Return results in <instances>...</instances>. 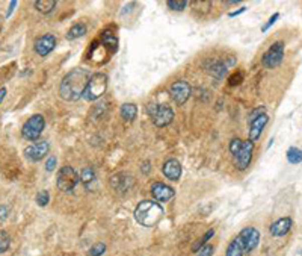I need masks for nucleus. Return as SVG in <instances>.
Segmentation results:
<instances>
[{
  "instance_id": "obj_20",
  "label": "nucleus",
  "mask_w": 302,
  "mask_h": 256,
  "mask_svg": "<svg viewBox=\"0 0 302 256\" xmlns=\"http://www.w3.org/2000/svg\"><path fill=\"white\" fill-rule=\"evenodd\" d=\"M88 32V28H86V25L85 23H82V22H79V23H74L70 29H68V32H67V40L68 41H73V40H77V38H82L85 34Z\"/></svg>"
},
{
  "instance_id": "obj_14",
  "label": "nucleus",
  "mask_w": 302,
  "mask_h": 256,
  "mask_svg": "<svg viewBox=\"0 0 302 256\" xmlns=\"http://www.w3.org/2000/svg\"><path fill=\"white\" fill-rule=\"evenodd\" d=\"M56 47V37L53 34H46L40 38H37L35 44H34V50L38 56L46 58L47 55H50Z\"/></svg>"
},
{
  "instance_id": "obj_9",
  "label": "nucleus",
  "mask_w": 302,
  "mask_h": 256,
  "mask_svg": "<svg viewBox=\"0 0 302 256\" xmlns=\"http://www.w3.org/2000/svg\"><path fill=\"white\" fill-rule=\"evenodd\" d=\"M252 153H254V143L249 140H245L240 150L234 155V165L239 171H245L251 165Z\"/></svg>"
},
{
  "instance_id": "obj_17",
  "label": "nucleus",
  "mask_w": 302,
  "mask_h": 256,
  "mask_svg": "<svg viewBox=\"0 0 302 256\" xmlns=\"http://www.w3.org/2000/svg\"><path fill=\"white\" fill-rule=\"evenodd\" d=\"M293 227V220L290 217H282V218H278L276 221H273L269 227V232L272 236H276V238H281V236H285L290 229Z\"/></svg>"
},
{
  "instance_id": "obj_21",
  "label": "nucleus",
  "mask_w": 302,
  "mask_h": 256,
  "mask_svg": "<svg viewBox=\"0 0 302 256\" xmlns=\"http://www.w3.org/2000/svg\"><path fill=\"white\" fill-rule=\"evenodd\" d=\"M243 253H245V248H243V245H242L239 236L236 235V236L230 241V244H228V247H227V251H225V256H243Z\"/></svg>"
},
{
  "instance_id": "obj_33",
  "label": "nucleus",
  "mask_w": 302,
  "mask_h": 256,
  "mask_svg": "<svg viewBox=\"0 0 302 256\" xmlns=\"http://www.w3.org/2000/svg\"><path fill=\"white\" fill-rule=\"evenodd\" d=\"M213 245L212 244H207V245H204L203 248H199L198 251H196V256H212L213 254Z\"/></svg>"
},
{
  "instance_id": "obj_27",
  "label": "nucleus",
  "mask_w": 302,
  "mask_h": 256,
  "mask_svg": "<svg viewBox=\"0 0 302 256\" xmlns=\"http://www.w3.org/2000/svg\"><path fill=\"white\" fill-rule=\"evenodd\" d=\"M189 5V2H186V0H168L166 2V7L172 11H183L186 10Z\"/></svg>"
},
{
  "instance_id": "obj_23",
  "label": "nucleus",
  "mask_w": 302,
  "mask_h": 256,
  "mask_svg": "<svg viewBox=\"0 0 302 256\" xmlns=\"http://www.w3.org/2000/svg\"><path fill=\"white\" fill-rule=\"evenodd\" d=\"M80 182L85 185V188H88L89 189V186H91V183L92 182H95V171H94V168L92 167H85V168H82V171H80Z\"/></svg>"
},
{
  "instance_id": "obj_15",
  "label": "nucleus",
  "mask_w": 302,
  "mask_h": 256,
  "mask_svg": "<svg viewBox=\"0 0 302 256\" xmlns=\"http://www.w3.org/2000/svg\"><path fill=\"white\" fill-rule=\"evenodd\" d=\"M150 193L153 196V199L159 203H166L169 202L174 196H175V191L172 186L163 183V182H154L150 188Z\"/></svg>"
},
{
  "instance_id": "obj_16",
  "label": "nucleus",
  "mask_w": 302,
  "mask_h": 256,
  "mask_svg": "<svg viewBox=\"0 0 302 256\" xmlns=\"http://www.w3.org/2000/svg\"><path fill=\"white\" fill-rule=\"evenodd\" d=\"M181 164L175 159V158H169L163 162L162 165V173L166 179L169 180H178L181 177Z\"/></svg>"
},
{
  "instance_id": "obj_11",
  "label": "nucleus",
  "mask_w": 302,
  "mask_h": 256,
  "mask_svg": "<svg viewBox=\"0 0 302 256\" xmlns=\"http://www.w3.org/2000/svg\"><path fill=\"white\" fill-rule=\"evenodd\" d=\"M237 236H239V239H240V242H242V245L245 248V253L252 251L258 245V242H260V232L255 227H252V226L243 227L237 233Z\"/></svg>"
},
{
  "instance_id": "obj_18",
  "label": "nucleus",
  "mask_w": 302,
  "mask_h": 256,
  "mask_svg": "<svg viewBox=\"0 0 302 256\" xmlns=\"http://www.w3.org/2000/svg\"><path fill=\"white\" fill-rule=\"evenodd\" d=\"M267 123H269V115L267 114H263L258 118H255L254 121H251L249 123V131H248V135H249L248 140L255 143L261 137V134H263V131H264Z\"/></svg>"
},
{
  "instance_id": "obj_32",
  "label": "nucleus",
  "mask_w": 302,
  "mask_h": 256,
  "mask_svg": "<svg viewBox=\"0 0 302 256\" xmlns=\"http://www.w3.org/2000/svg\"><path fill=\"white\" fill-rule=\"evenodd\" d=\"M278 19H279V14H278V13H275V14H273V16H272V17L267 20V23H266V25L261 28V32H263V34H264V32H267V31H269V29H270V28H272V26L276 23V20H278Z\"/></svg>"
},
{
  "instance_id": "obj_29",
  "label": "nucleus",
  "mask_w": 302,
  "mask_h": 256,
  "mask_svg": "<svg viewBox=\"0 0 302 256\" xmlns=\"http://www.w3.org/2000/svg\"><path fill=\"white\" fill-rule=\"evenodd\" d=\"M106 251V244H103V242H97V244H94L91 248H89V256H102L103 253Z\"/></svg>"
},
{
  "instance_id": "obj_10",
  "label": "nucleus",
  "mask_w": 302,
  "mask_h": 256,
  "mask_svg": "<svg viewBox=\"0 0 302 256\" xmlns=\"http://www.w3.org/2000/svg\"><path fill=\"white\" fill-rule=\"evenodd\" d=\"M234 66V59L233 61H221V59H209L203 64L204 70L212 75L215 79H224L228 76V70L230 67Z\"/></svg>"
},
{
  "instance_id": "obj_38",
  "label": "nucleus",
  "mask_w": 302,
  "mask_h": 256,
  "mask_svg": "<svg viewBox=\"0 0 302 256\" xmlns=\"http://www.w3.org/2000/svg\"><path fill=\"white\" fill-rule=\"evenodd\" d=\"M150 165H151L150 162H144V164H142V173H144V174H148V173L151 171V167H150Z\"/></svg>"
},
{
  "instance_id": "obj_34",
  "label": "nucleus",
  "mask_w": 302,
  "mask_h": 256,
  "mask_svg": "<svg viewBox=\"0 0 302 256\" xmlns=\"http://www.w3.org/2000/svg\"><path fill=\"white\" fill-rule=\"evenodd\" d=\"M56 164H58V159H56V156H50L47 161H46V170L50 173V171H55V168H56Z\"/></svg>"
},
{
  "instance_id": "obj_35",
  "label": "nucleus",
  "mask_w": 302,
  "mask_h": 256,
  "mask_svg": "<svg viewBox=\"0 0 302 256\" xmlns=\"http://www.w3.org/2000/svg\"><path fill=\"white\" fill-rule=\"evenodd\" d=\"M242 81H243V75H242V73L233 75V76L228 79V82H230V87H236V85H239Z\"/></svg>"
},
{
  "instance_id": "obj_13",
  "label": "nucleus",
  "mask_w": 302,
  "mask_h": 256,
  "mask_svg": "<svg viewBox=\"0 0 302 256\" xmlns=\"http://www.w3.org/2000/svg\"><path fill=\"white\" fill-rule=\"evenodd\" d=\"M111 186L112 189H115L120 194H126L132 189V186L135 185V179L130 173H117L114 176H111Z\"/></svg>"
},
{
  "instance_id": "obj_36",
  "label": "nucleus",
  "mask_w": 302,
  "mask_h": 256,
  "mask_svg": "<svg viewBox=\"0 0 302 256\" xmlns=\"http://www.w3.org/2000/svg\"><path fill=\"white\" fill-rule=\"evenodd\" d=\"M8 215H10V208L7 205H0V223L7 221Z\"/></svg>"
},
{
  "instance_id": "obj_6",
  "label": "nucleus",
  "mask_w": 302,
  "mask_h": 256,
  "mask_svg": "<svg viewBox=\"0 0 302 256\" xmlns=\"http://www.w3.org/2000/svg\"><path fill=\"white\" fill-rule=\"evenodd\" d=\"M147 111H148V115L151 117V121L157 127H165V126L171 124L174 120V111L168 105L153 103V105H148Z\"/></svg>"
},
{
  "instance_id": "obj_3",
  "label": "nucleus",
  "mask_w": 302,
  "mask_h": 256,
  "mask_svg": "<svg viewBox=\"0 0 302 256\" xmlns=\"http://www.w3.org/2000/svg\"><path fill=\"white\" fill-rule=\"evenodd\" d=\"M108 90V76L105 73H92L88 87L83 93V99L86 102H95L105 96Z\"/></svg>"
},
{
  "instance_id": "obj_26",
  "label": "nucleus",
  "mask_w": 302,
  "mask_h": 256,
  "mask_svg": "<svg viewBox=\"0 0 302 256\" xmlns=\"http://www.w3.org/2000/svg\"><path fill=\"white\" fill-rule=\"evenodd\" d=\"M11 245V236L5 230H0V254L5 253Z\"/></svg>"
},
{
  "instance_id": "obj_37",
  "label": "nucleus",
  "mask_w": 302,
  "mask_h": 256,
  "mask_svg": "<svg viewBox=\"0 0 302 256\" xmlns=\"http://www.w3.org/2000/svg\"><path fill=\"white\" fill-rule=\"evenodd\" d=\"M246 10H248V8H246V7H242V8H239V10H237V11H231V13H230V14H228V17H231V19H233V17H237V16H240V14H243V13H245V11H246Z\"/></svg>"
},
{
  "instance_id": "obj_24",
  "label": "nucleus",
  "mask_w": 302,
  "mask_h": 256,
  "mask_svg": "<svg viewBox=\"0 0 302 256\" xmlns=\"http://www.w3.org/2000/svg\"><path fill=\"white\" fill-rule=\"evenodd\" d=\"M285 158L290 164H300L302 162V150L299 147H290L285 153Z\"/></svg>"
},
{
  "instance_id": "obj_4",
  "label": "nucleus",
  "mask_w": 302,
  "mask_h": 256,
  "mask_svg": "<svg viewBox=\"0 0 302 256\" xmlns=\"http://www.w3.org/2000/svg\"><path fill=\"white\" fill-rule=\"evenodd\" d=\"M80 182L79 173L71 165H64L56 174V186L62 193H71Z\"/></svg>"
},
{
  "instance_id": "obj_39",
  "label": "nucleus",
  "mask_w": 302,
  "mask_h": 256,
  "mask_svg": "<svg viewBox=\"0 0 302 256\" xmlns=\"http://www.w3.org/2000/svg\"><path fill=\"white\" fill-rule=\"evenodd\" d=\"M17 7V2H16V0H14V2H11L10 4V8H8V13H7V17H10L13 13H14V8Z\"/></svg>"
},
{
  "instance_id": "obj_8",
  "label": "nucleus",
  "mask_w": 302,
  "mask_h": 256,
  "mask_svg": "<svg viewBox=\"0 0 302 256\" xmlns=\"http://www.w3.org/2000/svg\"><path fill=\"white\" fill-rule=\"evenodd\" d=\"M169 94H171V99L175 102V105L181 106L189 100L192 94V87L187 81H177L169 87Z\"/></svg>"
},
{
  "instance_id": "obj_2",
  "label": "nucleus",
  "mask_w": 302,
  "mask_h": 256,
  "mask_svg": "<svg viewBox=\"0 0 302 256\" xmlns=\"http://www.w3.org/2000/svg\"><path fill=\"white\" fill-rule=\"evenodd\" d=\"M135 220L144 227H154L165 217L163 206L156 200H142L135 208Z\"/></svg>"
},
{
  "instance_id": "obj_1",
  "label": "nucleus",
  "mask_w": 302,
  "mask_h": 256,
  "mask_svg": "<svg viewBox=\"0 0 302 256\" xmlns=\"http://www.w3.org/2000/svg\"><path fill=\"white\" fill-rule=\"evenodd\" d=\"M92 73L88 69H73L70 70L61 85H59V96L65 102H77L79 99H83V93L88 87V82L91 79Z\"/></svg>"
},
{
  "instance_id": "obj_28",
  "label": "nucleus",
  "mask_w": 302,
  "mask_h": 256,
  "mask_svg": "<svg viewBox=\"0 0 302 256\" xmlns=\"http://www.w3.org/2000/svg\"><path fill=\"white\" fill-rule=\"evenodd\" d=\"M35 202L38 203V206H47L49 202H50V194L47 189H41L38 191L37 197H35Z\"/></svg>"
},
{
  "instance_id": "obj_19",
  "label": "nucleus",
  "mask_w": 302,
  "mask_h": 256,
  "mask_svg": "<svg viewBox=\"0 0 302 256\" xmlns=\"http://www.w3.org/2000/svg\"><path fill=\"white\" fill-rule=\"evenodd\" d=\"M120 115L124 121L132 123V121H135V118L138 115V106L135 103H124L120 108Z\"/></svg>"
},
{
  "instance_id": "obj_12",
  "label": "nucleus",
  "mask_w": 302,
  "mask_h": 256,
  "mask_svg": "<svg viewBox=\"0 0 302 256\" xmlns=\"http://www.w3.org/2000/svg\"><path fill=\"white\" fill-rule=\"evenodd\" d=\"M50 152V144L47 141H37L31 146H28L23 150V155L26 156L28 161L31 162H38L43 158H46Z\"/></svg>"
},
{
  "instance_id": "obj_25",
  "label": "nucleus",
  "mask_w": 302,
  "mask_h": 256,
  "mask_svg": "<svg viewBox=\"0 0 302 256\" xmlns=\"http://www.w3.org/2000/svg\"><path fill=\"white\" fill-rule=\"evenodd\" d=\"M213 235H215V229L212 227V229H209V230H207V232H206V233H204V235L201 236V239H198V241H196V242H195V244L192 245V250H193V251L196 253V251H198L199 248H203L204 245H207L209 239H210V238H213Z\"/></svg>"
},
{
  "instance_id": "obj_7",
  "label": "nucleus",
  "mask_w": 302,
  "mask_h": 256,
  "mask_svg": "<svg viewBox=\"0 0 302 256\" xmlns=\"http://www.w3.org/2000/svg\"><path fill=\"white\" fill-rule=\"evenodd\" d=\"M284 43L282 41H276L273 43L263 55L261 58V64L264 69H275L278 67L282 59H284Z\"/></svg>"
},
{
  "instance_id": "obj_30",
  "label": "nucleus",
  "mask_w": 302,
  "mask_h": 256,
  "mask_svg": "<svg viewBox=\"0 0 302 256\" xmlns=\"http://www.w3.org/2000/svg\"><path fill=\"white\" fill-rule=\"evenodd\" d=\"M242 144H243V140H240L239 137H236V138H233L231 141H230V146H228V149H230V152H231V155L234 156L239 150H240V147H242Z\"/></svg>"
},
{
  "instance_id": "obj_5",
  "label": "nucleus",
  "mask_w": 302,
  "mask_h": 256,
  "mask_svg": "<svg viewBox=\"0 0 302 256\" xmlns=\"http://www.w3.org/2000/svg\"><path fill=\"white\" fill-rule=\"evenodd\" d=\"M46 127V118L41 114L31 115L22 126V137L28 141H37Z\"/></svg>"
},
{
  "instance_id": "obj_22",
  "label": "nucleus",
  "mask_w": 302,
  "mask_h": 256,
  "mask_svg": "<svg viewBox=\"0 0 302 256\" xmlns=\"http://www.w3.org/2000/svg\"><path fill=\"white\" fill-rule=\"evenodd\" d=\"M56 2L55 0H37V2L34 4L35 10L41 14H50L55 8H56Z\"/></svg>"
},
{
  "instance_id": "obj_31",
  "label": "nucleus",
  "mask_w": 302,
  "mask_h": 256,
  "mask_svg": "<svg viewBox=\"0 0 302 256\" xmlns=\"http://www.w3.org/2000/svg\"><path fill=\"white\" fill-rule=\"evenodd\" d=\"M263 114H266V108H264V106H257L255 109H252V111L248 114V123L254 121L255 118H258V117L263 115Z\"/></svg>"
},
{
  "instance_id": "obj_40",
  "label": "nucleus",
  "mask_w": 302,
  "mask_h": 256,
  "mask_svg": "<svg viewBox=\"0 0 302 256\" xmlns=\"http://www.w3.org/2000/svg\"><path fill=\"white\" fill-rule=\"evenodd\" d=\"M7 88L5 87H2V88H0V103H2L4 102V99H5V96H7Z\"/></svg>"
}]
</instances>
